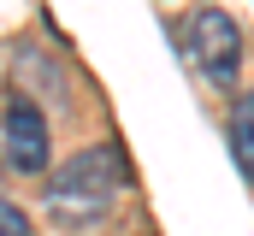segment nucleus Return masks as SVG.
Here are the masks:
<instances>
[{"instance_id":"nucleus-1","label":"nucleus","mask_w":254,"mask_h":236,"mask_svg":"<svg viewBox=\"0 0 254 236\" xmlns=\"http://www.w3.org/2000/svg\"><path fill=\"white\" fill-rule=\"evenodd\" d=\"M125 183H130L125 154L107 148V142H95V148L71 154L60 166V177L42 189V213L54 225H65V231H89V225H101L113 213V201H119Z\"/></svg>"},{"instance_id":"nucleus-2","label":"nucleus","mask_w":254,"mask_h":236,"mask_svg":"<svg viewBox=\"0 0 254 236\" xmlns=\"http://www.w3.org/2000/svg\"><path fill=\"white\" fill-rule=\"evenodd\" d=\"M184 54L213 89H231L243 77V24L225 6H195L184 18Z\"/></svg>"},{"instance_id":"nucleus-3","label":"nucleus","mask_w":254,"mask_h":236,"mask_svg":"<svg viewBox=\"0 0 254 236\" xmlns=\"http://www.w3.org/2000/svg\"><path fill=\"white\" fill-rule=\"evenodd\" d=\"M0 148H6V166L18 177H42L54 166V136H48V118L30 95H6L0 107Z\"/></svg>"},{"instance_id":"nucleus-4","label":"nucleus","mask_w":254,"mask_h":236,"mask_svg":"<svg viewBox=\"0 0 254 236\" xmlns=\"http://www.w3.org/2000/svg\"><path fill=\"white\" fill-rule=\"evenodd\" d=\"M231 142H237V160H243V172L254 177V89L237 101V118H231Z\"/></svg>"},{"instance_id":"nucleus-5","label":"nucleus","mask_w":254,"mask_h":236,"mask_svg":"<svg viewBox=\"0 0 254 236\" xmlns=\"http://www.w3.org/2000/svg\"><path fill=\"white\" fill-rule=\"evenodd\" d=\"M0 236H30V219H24V207H12L6 195H0Z\"/></svg>"}]
</instances>
